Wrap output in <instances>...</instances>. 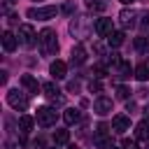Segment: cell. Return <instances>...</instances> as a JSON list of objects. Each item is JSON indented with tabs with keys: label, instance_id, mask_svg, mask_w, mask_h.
Returning a JSON list of instances; mask_svg holds the SVG:
<instances>
[{
	"label": "cell",
	"instance_id": "cell-33",
	"mask_svg": "<svg viewBox=\"0 0 149 149\" xmlns=\"http://www.w3.org/2000/svg\"><path fill=\"white\" fill-rule=\"evenodd\" d=\"M119 2H121V5H133L135 0H119Z\"/></svg>",
	"mask_w": 149,
	"mask_h": 149
},
{
	"label": "cell",
	"instance_id": "cell-34",
	"mask_svg": "<svg viewBox=\"0 0 149 149\" xmlns=\"http://www.w3.org/2000/svg\"><path fill=\"white\" fill-rule=\"evenodd\" d=\"M68 149H79V147H77V144H70V147H68Z\"/></svg>",
	"mask_w": 149,
	"mask_h": 149
},
{
	"label": "cell",
	"instance_id": "cell-37",
	"mask_svg": "<svg viewBox=\"0 0 149 149\" xmlns=\"http://www.w3.org/2000/svg\"><path fill=\"white\" fill-rule=\"evenodd\" d=\"M144 149H149V142H147V147H144Z\"/></svg>",
	"mask_w": 149,
	"mask_h": 149
},
{
	"label": "cell",
	"instance_id": "cell-1",
	"mask_svg": "<svg viewBox=\"0 0 149 149\" xmlns=\"http://www.w3.org/2000/svg\"><path fill=\"white\" fill-rule=\"evenodd\" d=\"M93 28H95V26H93V21H91L88 16H74V19L70 21V33H72L77 40H86Z\"/></svg>",
	"mask_w": 149,
	"mask_h": 149
},
{
	"label": "cell",
	"instance_id": "cell-17",
	"mask_svg": "<svg viewBox=\"0 0 149 149\" xmlns=\"http://www.w3.org/2000/svg\"><path fill=\"white\" fill-rule=\"evenodd\" d=\"M81 119V112L79 109H74V107H68L65 112H63V121L68 123V126H72V123H77Z\"/></svg>",
	"mask_w": 149,
	"mask_h": 149
},
{
	"label": "cell",
	"instance_id": "cell-23",
	"mask_svg": "<svg viewBox=\"0 0 149 149\" xmlns=\"http://www.w3.org/2000/svg\"><path fill=\"white\" fill-rule=\"evenodd\" d=\"M135 49H137V51H149V35L135 37Z\"/></svg>",
	"mask_w": 149,
	"mask_h": 149
},
{
	"label": "cell",
	"instance_id": "cell-20",
	"mask_svg": "<svg viewBox=\"0 0 149 149\" xmlns=\"http://www.w3.org/2000/svg\"><path fill=\"white\" fill-rule=\"evenodd\" d=\"M54 142H56V144H68V142H70V130L58 128V130L54 133Z\"/></svg>",
	"mask_w": 149,
	"mask_h": 149
},
{
	"label": "cell",
	"instance_id": "cell-9",
	"mask_svg": "<svg viewBox=\"0 0 149 149\" xmlns=\"http://www.w3.org/2000/svg\"><path fill=\"white\" fill-rule=\"evenodd\" d=\"M112 33H114L112 19H98V21H95V35H100V37H109Z\"/></svg>",
	"mask_w": 149,
	"mask_h": 149
},
{
	"label": "cell",
	"instance_id": "cell-18",
	"mask_svg": "<svg viewBox=\"0 0 149 149\" xmlns=\"http://www.w3.org/2000/svg\"><path fill=\"white\" fill-rule=\"evenodd\" d=\"M42 91H44V95H47V98H51V100L61 98V91H58V86H56L54 81H47V84H42Z\"/></svg>",
	"mask_w": 149,
	"mask_h": 149
},
{
	"label": "cell",
	"instance_id": "cell-24",
	"mask_svg": "<svg viewBox=\"0 0 149 149\" xmlns=\"http://www.w3.org/2000/svg\"><path fill=\"white\" fill-rule=\"evenodd\" d=\"M86 7H88V12H95V14L105 12V2L102 0H86Z\"/></svg>",
	"mask_w": 149,
	"mask_h": 149
},
{
	"label": "cell",
	"instance_id": "cell-12",
	"mask_svg": "<svg viewBox=\"0 0 149 149\" xmlns=\"http://www.w3.org/2000/svg\"><path fill=\"white\" fill-rule=\"evenodd\" d=\"M112 72H114L119 79H128L135 70H130V63H128V61H121L119 65H114V68H112Z\"/></svg>",
	"mask_w": 149,
	"mask_h": 149
},
{
	"label": "cell",
	"instance_id": "cell-19",
	"mask_svg": "<svg viewBox=\"0 0 149 149\" xmlns=\"http://www.w3.org/2000/svg\"><path fill=\"white\" fill-rule=\"evenodd\" d=\"M33 123H35V119H33V116H28V114H23V116L19 119V128H21V135H28V133L33 130Z\"/></svg>",
	"mask_w": 149,
	"mask_h": 149
},
{
	"label": "cell",
	"instance_id": "cell-6",
	"mask_svg": "<svg viewBox=\"0 0 149 149\" xmlns=\"http://www.w3.org/2000/svg\"><path fill=\"white\" fill-rule=\"evenodd\" d=\"M35 119H37V123H40L42 128H49V126L56 123V109H51V107H40Z\"/></svg>",
	"mask_w": 149,
	"mask_h": 149
},
{
	"label": "cell",
	"instance_id": "cell-16",
	"mask_svg": "<svg viewBox=\"0 0 149 149\" xmlns=\"http://www.w3.org/2000/svg\"><path fill=\"white\" fill-rule=\"evenodd\" d=\"M135 137L149 142V121H147V119H142V121L135 126Z\"/></svg>",
	"mask_w": 149,
	"mask_h": 149
},
{
	"label": "cell",
	"instance_id": "cell-27",
	"mask_svg": "<svg viewBox=\"0 0 149 149\" xmlns=\"http://www.w3.org/2000/svg\"><path fill=\"white\" fill-rule=\"evenodd\" d=\"M93 72H95V77H105L107 74V63H98L93 68Z\"/></svg>",
	"mask_w": 149,
	"mask_h": 149
},
{
	"label": "cell",
	"instance_id": "cell-29",
	"mask_svg": "<svg viewBox=\"0 0 149 149\" xmlns=\"http://www.w3.org/2000/svg\"><path fill=\"white\" fill-rule=\"evenodd\" d=\"M140 26L149 28V12H140Z\"/></svg>",
	"mask_w": 149,
	"mask_h": 149
},
{
	"label": "cell",
	"instance_id": "cell-15",
	"mask_svg": "<svg viewBox=\"0 0 149 149\" xmlns=\"http://www.w3.org/2000/svg\"><path fill=\"white\" fill-rule=\"evenodd\" d=\"M86 63V49L81 44H74L72 47V65H81Z\"/></svg>",
	"mask_w": 149,
	"mask_h": 149
},
{
	"label": "cell",
	"instance_id": "cell-2",
	"mask_svg": "<svg viewBox=\"0 0 149 149\" xmlns=\"http://www.w3.org/2000/svg\"><path fill=\"white\" fill-rule=\"evenodd\" d=\"M40 51H42V56H54V54L58 51L56 30H51V28L40 30Z\"/></svg>",
	"mask_w": 149,
	"mask_h": 149
},
{
	"label": "cell",
	"instance_id": "cell-13",
	"mask_svg": "<svg viewBox=\"0 0 149 149\" xmlns=\"http://www.w3.org/2000/svg\"><path fill=\"white\" fill-rule=\"evenodd\" d=\"M21 86H23L28 93H37V91L42 88V84H37V79H35L33 74H23V77H21Z\"/></svg>",
	"mask_w": 149,
	"mask_h": 149
},
{
	"label": "cell",
	"instance_id": "cell-11",
	"mask_svg": "<svg viewBox=\"0 0 149 149\" xmlns=\"http://www.w3.org/2000/svg\"><path fill=\"white\" fill-rule=\"evenodd\" d=\"M130 128V119L126 116V114H116L114 119H112V130H116V133H126Z\"/></svg>",
	"mask_w": 149,
	"mask_h": 149
},
{
	"label": "cell",
	"instance_id": "cell-32",
	"mask_svg": "<svg viewBox=\"0 0 149 149\" xmlns=\"http://www.w3.org/2000/svg\"><path fill=\"white\" fill-rule=\"evenodd\" d=\"M16 19H19L16 14H9V16H7V23H9V26H14V23H16Z\"/></svg>",
	"mask_w": 149,
	"mask_h": 149
},
{
	"label": "cell",
	"instance_id": "cell-30",
	"mask_svg": "<svg viewBox=\"0 0 149 149\" xmlns=\"http://www.w3.org/2000/svg\"><path fill=\"white\" fill-rule=\"evenodd\" d=\"M93 51H95L98 56H105V47H102V44H93Z\"/></svg>",
	"mask_w": 149,
	"mask_h": 149
},
{
	"label": "cell",
	"instance_id": "cell-14",
	"mask_svg": "<svg viewBox=\"0 0 149 149\" xmlns=\"http://www.w3.org/2000/svg\"><path fill=\"white\" fill-rule=\"evenodd\" d=\"M49 72H51V77H54V79H63V77L68 74V65H65L63 61H54V63H51V68H49Z\"/></svg>",
	"mask_w": 149,
	"mask_h": 149
},
{
	"label": "cell",
	"instance_id": "cell-22",
	"mask_svg": "<svg viewBox=\"0 0 149 149\" xmlns=\"http://www.w3.org/2000/svg\"><path fill=\"white\" fill-rule=\"evenodd\" d=\"M135 79H140V81H147L149 79V65L147 63H140L135 68Z\"/></svg>",
	"mask_w": 149,
	"mask_h": 149
},
{
	"label": "cell",
	"instance_id": "cell-25",
	"mask_svg": "<svg viewBox=\"0 0 149 149\" xmlns=\"http://www.w3.org/2000/svg\"><path fill=\"white\" fill-rule=\"evenodd\" d=\"M74 12H77V5H74V0H68V2H63V7H61V14H65V16H74Z\"/></svg>",
	"mask_w": 149,
	"mask_h": 149
},
{
	"label": "cell",
	"instance_id": "cell-8",
	"mask_svg": "<svg viewBox=\"0 0 149 149\" xmlns=\"http://www.w3.org/2000/svg\"><path fill=\"white\" fill-rule=\"evenodd\" d=\"M93 112H95L98 116L109 114V112H112V98H107V95H98V98L93 100Z\"/></svg>",
	"mask_w": 149,
	"mask_h": 149
},
{
	"label": "cell",
	"instance_id": "cell-4",
	"mask_svg": "<svg viewBox=\"0 0 149 149\" xmlns=\"http://www.w3.org/2000/svg\"><path fill=\"white\" fill-rule=\"evenodd\" d=\"M58 12H61V9H56L54 5H47V7H30V9L26 12V16H28V19H37V21H47V19H54Z\"/></svg>",
	"mask_w": 149,
	"mask_h": 149
},
{
	"label": "cell",
	"instance_id": "cell-35",
	"mask_svg": "<svg viewBox=\"0 0 149 149\" xmlns=\"http://www.w3.org/2000/svg\"><path fill=\"white\" fill-rule=\"evenodd\" d=\"M107 149H119V147H112V144H109V147H107Z\"/></svg>",
	"mask_w": 149,
	"mask_h": 149
},
{
	"label": "cell",
	"instance_id": "cell-28",
	"mask_svg": "<svg viewBox=\"0 0 149 149\" xmlns=\"http://www.w3.org/2000/svg\"><path fill=\"white\" fill-rule=\"evenodd\" d=\"M121 147H123V149H137L135 140H128V137H123V140H121Z\"/></svg>",
	"mask_w": 149,
	"mask_h": 149
},
{
	"label": "cell",
	"instance_id": "cell-38",
	"mask_svg": "<svg viewBox=\"0 0 149 149\" xmlns=\"http://www.w3.org/2000/svg\"><path fill=\"white\" fill-rule=\"evenodd\" d=\"M144 2H149V0H144Z\"/></svg>",
	"mask_w": 149,
	"mask_h": 149
},
{
	"label": "cell",
	"instance_id": "cell-3",
	"mask_svg": "<svg viewBox=\"0 0 149 149\" xmlns=\"http://www.w3.org/2000/svg\"><path fill=\"white\" fill-rule=\"evenodd\" d=\"M19 44L21 47H26V49H33L37 42H40V35L35 33V28L30 26V23H23V26H19Z\"/></svg>",
	"mask_w": 149,
	"mask_h": 149
},
{
	"label": "cell",
	"instance_id": "cell-5",
	"mask_svg": "<svg viewBox=\"0 0 149 149\" xmlns=\"http://www.w3.org/2000/svg\"><path fill=\"white\" fill-rule=\"evenodd\" d=\"M7 102H9V107L16 109V112H26V109H28V98H26L23 93H19V88H9V91H7Z\"/></svg>",
	"mask_w": 149,
	"mask_h": 149
},
{
	"label": "cell",
	"instance_id": "cell-7",
	"mask_svg": "<svg viewBox=\"0 0 149 149\" xmlns=\"http://www.w3.org/2000/svg\"><path fill=\"white\" fill-rule=\"evenodd\" d=\"M119 21H121L123 28H133V26L140 23V12H135V9H121L119 12Z\"/></svg>",
	"mask_w": 149,
	"mask_h": 149
},
{
	"label": "cell",
	"instance_id": "cell-21",
	"mask_svg": "<svg viewBox=\"0 0 149 149\" xmlns=\"http://www.w3.org/2000/svg\"><path fill=\"white\" fill-rule=\"evenodd\" d=\"M107 44H109V47H114V49H116V47H121V44H123V33H121V30H114V33L107 37Z\"/></svg>",
	"mask_w": 149,
	"mask_h": 149
},
{
	"label": "cell",
	"instance_id": "cell-10",
	"mask_svg": "<svg viewBox=\"0 0 149 149\" xmlns=\"http://www.w3.org/2000/svg\"><path fill=\"white\" fill-rule=\"evenodd\" d=\"M16 47H19V37H16L14 33L5 30V33H2V49H5L7 54H12V51H14Z\"/></svg>",
	"mask_w": 149,
	"mask_h": 149
},
{
	"label": "cell",
	"instance_id": "cell-36",
	"mask_svg": "<svg viewBox=\"0 0 149 149\" xmlns=\"http://www.w3.org/2000/svg\"><path fill=\"white\" fill-rule=\"evenodd\" d=\"M7 2H16V0H7Z\"/></svg>",
	"mask_w": 149,
	"mask_h": 149
},
{
	"label": "cell",
	"instance_id": "cell-31",
	"mask_svg": "<svg viewBox=\"0 0 149 149\" xmlns=\"http://www.w3.org/2000/svg\"><path fill=\"white\" fill-rule=\"evenodd\" d=\"M100 88H102V86H100V81H91V84H88V91H95V93H98Z\"/></svg>",
	"mask_w": 149,
	"mask_h": 149
},
{
	"label": "cell",
	"instance_id": "cell-26",
	"mask_svg": "<svg viewBox=\"0 0 149 149\" xmlns=\"http://www.w3.org/2000/svg\"><path fill=\"white\" fill-rule=\"evenodd\" d=\"M128 95H130V88H126V86H116V98H121V100H128Z\"/></svg>",
	"mask_w": 149,
	"mask_h": 149
}]
</instances>
